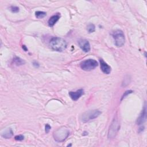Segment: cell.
<instances>
[{"instance_id":"6da1fadb","label":"cell","mask_w":147,"mask_h":147,"mask_svg":"<svg viewBox=\"0 0 147 147\" xmlns=\"http://www.w3.org/2000/svg\"><path fill=\"white\" fill-rule=\"evenodd\" d=\"M50 46L54 51L63 52L67 48V43L62 38H53L50 42Z\"/></svg>"},{"instance_id":"7a4b0ae2","label":"cell","mask_w":147,"mask_h":147,"mask_svg":"<svg viewBox=\"0 0 147 147\" xmlns=\"http://www.w3.org/2000/svg\"><path fill=\"white\" fill-rule=\"evenodd\" d=\"M120 128V124L117 115L114 116L113 119L110 125L109 126V129L107 133V137L109 139H113L114 138Z\"/></svg>"},{"instance_id":"3957f363","label":"cell","mask_w":147,"mask_h":147,"mask_svg":"<svg viewBox=\"0 0 147 147\" xmlns=\"http://www.w3.org/2000/svg\"><path fill=\"white\" fill-rule=\"evenodd\" d=\"M70 135V131L65 127L58 129L54 132L53 136L55 140L57 142H63L67 139Z\"/></svg>"},{"instance_id":"277c9868","label":"cell","mask_w":147,"mask_h":147,"mask_svg":"<svg viewBox=\"0 0 147 147\" xmlns=\"http://www.w3.org/2000/svg\"><path fill=\"white\" fill-rule=\"evenodd\" d=\"M102 113L99 110H90L82 114L81 120L83 122L86 123L91 120L97 118Z\"/></svg>"},{"instance_id":"5b68a950","label":"cell","mask_w":147,"mask_h":147,"mask_svg":"<svg viewBox=\"0 0 147 147\" xmlns=\"http://www.w3.org/2000/svg\"><path fill=\"white\" fill-rule=\"evenodd\" d=\"M113 38L114 40V43L117 47H122L124 46L125 38L124 32L119 30H117L113 32Z\"/></svg>"},{"instance_id":"8992f818","label":"cell","mask_w":147,"mask_h":147,"mask_svg":"<svg viewBox=\"0 0 147 147\" xmlns=\"http://www.w3.org/2000/svg\"><path fill=\"white\" fill-rule=\"evenodd\" d=\"M98 66L97 60L93 59H89L82 61L80 64L81 68L86 71H90L95 69Z\"/></svg>"},{"instance_id":"52a82bcc","label":"cell","mask_w":147,"mask_h":147,"mask_svg":"<svg viewBox=\"0 0 147 147\" xmlns=\"http://www.w3.org/2000/svg\"><path fill=\"white\" fill-rule=\"evenodd\" d=\"M146 114H147V113H146V105H145L141 114H140L139 117L137 119L136 124H137V125L142 126V124H144L145 123V122L146 121Z\"/></svg>"},{"instance_id":"ba28073f","label":"cell","mask_w":147,"mask_h":147,"mask_svg":"<svg viewBox=\"0 0 147 147\" xmlns=\"http://www.w3.org/2000/svg\"><path fill=\"white\" fill-rule=\"evenodd\" d=\"M83 94H84V90L82 89L77 90L75 91L69 92L70 97L74 101L78 100Z\"/></svg>"},{"instance_id":"9c48e42d","label":"cell","mask_w":147,"mask_h":147,"mask_svg":"<svg viewBox=\"0 0 147 147\" xmlns=\"http://www.w3.org/2000/svg\"><path fill=\"white\" fill-rule=\"evenodd\" d=\"M80 48L85 52H89L90 51V44L87 40L81 39L78 42Z\"/></svg>"},{"instance_id":"30bf717a","label":"cell","mask_w":147,"mask_h":147,"mask_svg":"<svg viewBox=\"0 0 147 147\" xmlns=\"http://www.w3.org/2000/svg\"><path fill=\"white\" fill-rule=\"evenodd\" d=\"M100 66L102 71L105 74H109L111 71V68L102 59H99Z\"/></svg>"},{"instance_id":"8fae6325","label":"cell","mask_w":147,"mask_h":147,"mask_svg":"<svg viewBox=\"0 0 147 147\" xmlns=\"http://www.w3.org/2000/svg\"><path fill=\"white\" fill-rule=\"evenodd\" d=\"M60 17V15L59 13H57L52 16V17H51L48 21V26L51 27H52L53 26H54V25L58 21Z\"/></svg>"},{"instance_id":"7c38bea8","label":"cell","mask_w":147,"mask_h":147,"mask_svg":"<svg viewBox=\"0 0 147 147\" xmlns=\"http://www.w3.org/2000/svg\"><path fill=\"white\" fill-rule=\"evenodd\" d=\"M2 137L5 138H10L13 136V132L11 128H8L1 134Z\"/></svg>"},{"instance_id":"4fadbf2b","label":"cell","mask_w":147,"mask_h":147,"mask_svg":"<svg viewBox=\"0 0 147 147\" xmlns=\"http://www.w3.org/2000/svg\"><path fill=\"white\" fill-rule=\"evenodd\" d=\"M13 62L14 63V64H15V65H16L17 66H22L25 64V61L23 59H22L20 58L17 57V56H15L13 58Z\"/></svg>"},{"instance_id":"5bb4252c","label":"cell","mask_w":147,"mask_h":147,"mask_svg":"<svg viewBox=\"0 0 147 147\" xmlns=\"http://www.w3.org/2000/svg\"><path fill=\"white\" fill-rule=\"evenodd\" d=\"M47 15V13L43 11H37L35 12V16L37 19H40L45 17Z\"/></svg>"},{"instance_id":"9a60e30c","label":"cell","mask_w":147,"mask_h":147,"mask_svg":"<svg viewBox=\"0 0 147 147\" xmlns=\"http://www.w3.org/2000/svg\"><path fill=\"white\" fill-rule=\"evenodd\" d=\"M87 30L89 33H93L95 31V27L93 24H89L87 27Z\"/></svg>"},{"instance_id":"2e32d148","label":"cell","mask_w":147,"mask_h":147,"mask_svg":"<svg viewBox=\"0 0 147 147\" xmlns=\"http://www.w3.org/2000/svg\"><path fill=\"white\" fill-rule=\"evenodd\" d=\"M11 11L13 13H18L20 11V9L19 7L16 6H12L11 7Z\"/></svg>"},{"instance_id":"e0dca14e","label":"cell","mask_w":147,"mask_h":147,"mask_svg":"<svg viewBox=\"0 0 147 147\" xmlns=\"http://www.w3.org/2000/svg\"><path fill=\"white\" fill-rule=\"evenodd\" d=\"M133 93V91L132 90H127V91H126L125 93H124V94H123V95L122 96V98H121V101H122L124 98H125L127 95H128L129 94H131V93Z\"/></svg>"},{"instance_id":"ac0fdd59","label":"cell","mask_w":147,"mask_h":147,"mask_svg":"<svg viewBox=\"0 0 147 147\" xmlns=\"http://www.w3.org/2000/svg\"><path fill=\"white\" fill-rule=\"evenodd\" d=\"M15 139L16 141H23L24 139V136L23 135H22V134L17 135V136L15 137Z\"/></svg>"},{"instance_id":"d6986e66","label":"cell","mask_w":147,"mask_h":147,"mask_svg":"<svg viewBox=\"0 0 147 147\" xmlns=\"http://www.w3.org/2000/svg\"><path fill=\"white\" fill-rule=\"evenodd\" d=\"M51 129V126L49 124H46L45 126V131L46 133H48Z\"/></svg>"},{"instance_id":"ffe728a7","label":"cell","mask_w":147,"mask_h":147,"mask_svg":"<svg viewBox=\"0 0 147 147\" xmlns=\"http://www.w3.org/2000/svg\"><path fill=\"white\" fill-rule=\"evenodd\" d=\"M33 64H34V66L35 67H39V63H37L36 62H34L33 63Z\"/></svg>"},{"instance_id":"44dd1931","label":"cell","mask_w":147,"mask_h":147,"mask_svg":"<svg viewBox=\"0 0 147 147\" xmlns=\"http://www.w3.org/2000/svg\"><path fill=\"white\" fill-rule=\"evenodd\" d=\"M23 50L25 51H28V48H27V47L26 46H23Z\"/></svg>"}]
</instances>
